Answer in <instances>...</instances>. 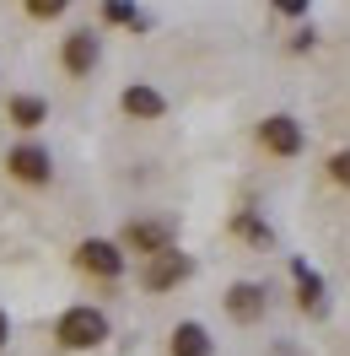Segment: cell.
Listing matches in <instances>:
<instances>
[{"label": "cell", "instance_id": "obj_1", "mask_svg": "<svg viewBox=\"0 0 350 356\" xmlns=\"http://www.w3.org/2000/svg\"><path fill=\"white\" fill-rule=\"evenodd\" d=\"M54 340H60V351H97L108 340V313L92 302H70L54 318Z\"/></svg>", "mask_w": 350, "mask_h": 356}, {"label": "cell", "instance_id": "obj_2", "mask_svg": "<svg viewBox=\"0 0 350 356\" xmlns=\"http://www.w3.org/2000/svg\"><path fill=\"white\" fill-rule=\"evenodd\" d=\"M189 275H194V259L178 243L151 254V259H140V291H146V297H167V291H178Z\"/></svg>", "mask_w": 350, "mask_h": 356}, {"label": "cell", "instance_id": "obj_3", "mask_svg": "<svg viewBox=\"0 0 350 356\" xmlns=\"http://www.w3.org/2000/svg\"><path fill=\"white\" fill-rule=\"evenodd\" d=\"M70 265L81 275H92V281H119L124 275V248H119V238H81Z\"/></svg>", "mask_w": 350, "mask_h": 356}, {"label": "cell", "instance_id": "obj_4", "mask_svg": "<svg viewBox=\"0 0 350 356\" xmlns=\"http://www.w3.org/2000/svg\"><path fill=\"white\" fill-rule=\"evenodd\" d=\"M6 178L22 184V189H49V184H54V156H49L44 146L22 140V146L6 152Z\"/></svg>", "mask_w": 350, "mask_h": 356}, {"label": "cell", "instance_id": "obj_5", "mask_svg": "<svg viewBox=\"0 0 350 356\" xmlns=\"http://www.w3.org/2000/svg\"><path fill=\"white\" fill-rule=\"evenodd\" d=\"M253 135H259V152L281 156V162H291V156H302V146H307L302 124H297L291 113H264L259 124H253Z\"/></svg>", "mask_w": 350, "mask_h": 356}, {"label": "cell", "instance_id": "obj_6", "mask_svg": "<svg viewBox=\"0 0 350 356\" xmlns=\"http://www.w3.org/2000/svg\"><path fill=\"white\" fill-rule=\"evenodd\" d=\"M97 60H103V38L92 27H76V33L60 38V70H65L70 81H87L92 70H97Z\"/></svg>", "mask_w": 350, "mask_h": 356}, {"label": "cell", "instance_id": "obj_7", "mask_svg": "<svg viewBox=\"0 0 350 356\" xmlns=\"http://www.w3.org/2000/svg\"><path fill=\"white\" fill-rule=\"evenodd\" d=\"M119 248L151 259V254H162V248H173V222H162V216H135V222L119 227Z\"/></svg>", "mask_w": 350, "mask_h": 356}, {"label": "cell", "instance_id": "obj_8", "mask_svg": "<svg viewBox=\"0 0 350 356\" xmlns=\"http://www.w3.org/2000/svg\"><path fill=\"white\" fill-rule=\"evenodd\" d=\"M221 308H226V318H232L238 330H253L264 313H269V291H264L259 281H232L226 297H221Z\"/></svg>", "mask_w": 350, "mask_h": 356}, {"label": "cell", "instance_id": "obj_9", "mask_svg": "<svg viewBox=\"0 0 350 356\" xmlns=\"http://www.w3.org/2000/svg\"><path fill=\"white\" fill-rule=\"evenodd\" d=\"M119 108H124V119H135V124H156V119L167 113V97H162L151 81H130V87L119 92Z\"/></svg>", "mask_w": 350, "mask_h": 356}, {"label": "cell", "instance_id": "obj_10", "mask_svg": "<svg viewBox=\"0 0 350 356\" xmlns=\"http://www.w3.org/2000/svg\"><path fill=\"white\" fill-rule=\"evenodd\" d=\"M167 356H216V340H210V330L199 318H183L167 334Z\"/></svg>", "mask_w": 350, "mask_h": 356}, {"label": "cell", "instance_id": "obj_11", "mask_svg": "<svg viewBox=\"0 0 350 356\" xmlns=\"http://www.w3.org/2000/svg\"><path fill=\"white\" fill-rule=\"evenodd\" d=\"M291 281H297V308L307 318H324V281L302 265V259H291Z\"/></svg>", "mask_w": 350, "mask_h": 356}, {"label": "cell", "instance_id": "obj_12", "mask_svg": "<svg viewBox=\"0 0 350 356\" xmlns=\"http://www.w3.org/2000/svg\"><path fill=\"white\" fill-rule=\"evenodd\" d=\"M6 119H11L17 130H38V124L49 119V103L38 97V92H17V97L6 103Z\"/></svg>", "mask_w": 350, "mask_h": 356}, {"label": "cell", "instance_id": "obj_13", "mask_svg": "<svg viewBox=\"0 0 350 356\" xmlns=\"http://www.w3.org/2000/svg\"><path fill=\"white\" fill-rule=\"evenodd\" d=\"M232 232H238L242 243H259V248H269V243H275V232L264 227V216H259V211H238V216H232Z\"/></svg>", "mask_w": 350, "mask_h": 356}, {"label": "cell", "instance_id": "obj_14", "mask_svg": "<svg viewBox=\"0 0 350 356\" xmlns=\"http://www.w3.org/2000/svg\"><path fill=\"white\" fill-rule=\"evenodd\" d=\"M22 11L33 17V22H60L70 11V0H22Z\"/></svg>", "mask_w": 350, "mask_h": 356}, {"label": "cell", "instance_id": "obj_15", "mask_svg": "<svg viewBox=\"0 0 350 356\" xmlns=\"http://www.w3.org/2000/svg\"><path fill=\"white\" fill-rule=\"evenodd\" d=\"M324 173H328V184H334V189H350V146H340V152H328Z\"/></svg>", "mask_w": 350, "mask_h": 356}, {"label": "cell", "instance_id": "obj_16", "mask_svg": "<svg viewBox=\"0 0 350 356\" xmlns=\"http://www.w3.org/2000/svg\"><path fill=\"white\" fill-rule=\"evenodd\" d=\"M103 22H119V27H146V17H135L130 0H103Z\"/></svg>", "mask_w": 350, "mask_h": 356}, {"label": "cell", "instance_id": "obj_17", "mask_svg": "<svg viewBox=\"0 0 350 356\" xmlns=\"http://www.w3.org/2000/svg\"><path fill=\"white\" fill-rule=\"evenodd\" d=\"M269 6H275L281 17H307V6H312V0H269Z\"/></svg>", "mask_w": 350, "mask_h": 356}, {"label": "cell", "instance_id": "obj_18", "mask_svg": "<svg viewBox=\"0 0 350 356\" xmlns=\"http://www.w3.org/2000/svg\"><path fill=\"white\" fill-rule=\"evenodd\" d=\"M318 44V33H312V27H302V33H297V38H291V49H297V54H307V49Z\"/></svg>", "mask_w": 350, "mask_h": 356}, {"label": "cell", "instance_id": "obj_19", "mask_svg": "<svg viewBox=\"0 0 350 356\" xmlns=\"http://www.w3.org/2000/svg\"><path fill=\"white\" fill-rule=\"evenodd\" d=\"M269 356H302V351H297V346H285V340H275V346H269Z\"/></svg>", "mask_w": 350, "mask_h": 356}, {"label": "cell", "instance_id": "obj_20", "mask_svg": "<svg viewBox=\"0 0 350 356\" xmlns=\"http://www.w3.org/2000/svg\"><path fill=\"white\" fill-rule=\"evenodd\" d=\"M6 340H11V318H6V308H0V351H6Z\"/></svg>", "mask_w": 350, "mask_h": 356}]
</instances>
